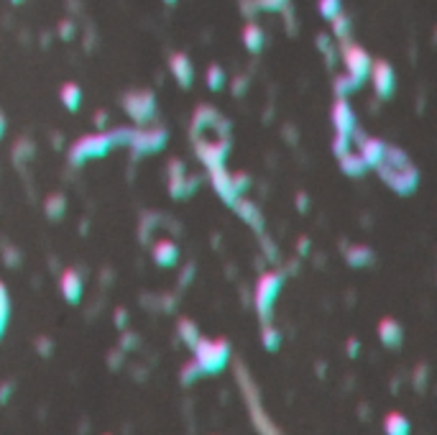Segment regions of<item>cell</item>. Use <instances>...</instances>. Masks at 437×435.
<instances>
[{"mask_svg":"<svg viewBox=\"0 0 437 435\" xmlns=\"http://www.w3.org/2000/svg\"><path fill=\"white\" fill-rule=\"evenodd\" d=\"M231 359L228 341H207L200 338L195 343V363L200 374H217L225 369V363Z\"/></svg>","mask_w":437,"mask_h":435,"instance_id":"1","label":"cell"},{"mask_svg":"<svg viewBox=\"0 0 437 435\" xmlns=\"http://www.w3.org/2000/svg\"><path fill=\"white\" fill-rule=\"evenodd\" d=\"M343 62L348 70V82L350 87L363 85L371 72V56L366 54V49H361L358 44H345L343 46Z\"/></svg>","mask_w":437,"mask_h":435,"instance_id":"2","label":"cell"},{"mask_svg":"<svg viewBox=\"0 0 437 435\" xmlns=\"http://www.w3.org/2000/svg\"><path fill=\"white\" fill-rule=\"evenodd\" d=\"M238 379H241L243 384V392H246V402H248L251 407V420H253V425H256V430H259L261 435H281L277 430V425L271 423L266 417V412L261 410V402H259V394H256V387L248 381V376H246V372H238Z\"/></svg>","mask_w":437,"mask_h":435,"instance_id":"3","label":"cell"},{"mask_svg":"<svg viewBox=\"0 0 437 435\" xmlns=\"http://www.w3.org/2000/svg\"><path fill=\"white\" fill-rule=\"evenodd\" d=\"M279 290H281V277L279 274H264L259 279V284H256V310H259L264 323L271 317V308L277 302Z\"/></svg>","mask_w":437,"mask_h":435,"instance_id":"4","label":"cell"},{"mask_svg":"<svg viewBox=\"0 0 437 435\" xmlns=\"http://www.w3.org/2000/svg\"><path fill=\"white\" fill-rule=\"evenodd\" d=\"M368 77L374 80V90L379 98H392L394 87H396V74H394L389 62H371V72Z\"/></svg>","mask_w":437,"mask_h":435,"instance_id":"5","label":"cell"},{"mask_svg":"<svg viewBox=\"0 0 437 435\" xmlns=\"http://www.w3.org/2000/svg\"><path fill=\"white\" fill-rule=\"evenodd\" d=\"M332 123L338 128V136H348L350 138V131L356 126V118H353V110L345 100H338L335 103V108H332Z\"/></svg>","mask_w":437,"mask_h":435,"instance_id":"6","label":"cell"},{"mask_svg":"<svg viewBox=\"0 0 437 435\" xmlns=\"http://www.w3.org/2000/svg\"><path fill=\"white\" fill-rule=\"evenodd\" d=\"M169 70L171 74H174V80L182 85V87H187V85H192V80H195V67H192V62L187 59V54H174L169 59Z\"/></svg>","mask_w":437,"mask_h":435,"instance_id":"7","label":"cell"},{"mask_svg":"<svg viewBox=\"0 0 437 435\" xmlns=\"http://www.w3.org/2000/svg\"><path fill=\"white\" fill-rule=\"evenodd\" d=\"M128 113H134L138 120L149 118L153 113V95H149V92H134L128 98Z\"/></svg>","mask_w":437,"mask_h":435,"instance_id":"8","label":"cell"},{"mask_svg":"<svg viewBox=\"0 0 437 435\" xmlns=\"http://www.w3.org/2000/svg\"><path fill=\"white\" fill-rule=\"evenodd\" d=\"M379 338L384 341V346L389 348H399L402 346V326L392 320V317H384L381 323H379Z\"/></svg>","mask_w":437,"mask_h":435,"instance_id":"9","label":"cell"},{"mask_svg":"<svg viewBox=\"0 0 437 435\" xmlns=\"http://www.w3.org/2000/svg\"><path fill=\"white\" fill-rule=\"evenodd\" d=\"M62 295H64V299L67 302H80V297H82V277L77 272H64V277H62Z\"/></svg>","mask_w":437,"mask_h":435,"instance_id":"10","label":"cell"},{"mask_svg":"<svg viewBox=\"0 0 437 435\" xmlns=\"http://www.w3.org/2000/svg\"><path fill=\"white\" fill-rule=\"evenodd\" d=\"M243 44H246V49H248V52L259 54L261 49H264V44H266V36H264L261 26H256V23H248V26H246V31H243Z\"/></svg>","mask_w":437,"mask_h":435,"instance_id":"11","label":"cell"},{"mask_svg":"<svg viewBox=\"0 0 437 435\" xmlns=\"http://www.w3.org/2000/svg\"><path fill=\"white\" fill-rule=\"evenodd\" d=\"M384 430L386 435H409V420L402 415V412H389L384 420Z\"/></svg>","mask_w":437,"mask_h":435,"instance_id":"12","label":"cell"},{"mask_svg":"<svg viewBox=\"0 0 437 435\" xmlns=\"http://www.w3.org/2000/svg\"><path fill=\"white\" fill-rule=\"evenodd\" d=\"M153 259H156V264H161V266H171V264L177 262V246L171 244V241H161V244H156V248H153Z\"/></svg>","mask_w":437,"mask_h":435,"instance_id":"13","label":"cell"},{"mask_svg":"<svg viewBox=\"0 0 437 435\" xmlns=\"http://www.w3.org/2000/svg\"><path fill=\"white\" fill-rule=\"evenodd\" d=\"M62 103L67 105L70 110H77L82 103V90L74 85V82H70V85H64L62 87Z\"/></svg>","mask_w":437,"mask_h":435,"instance_id":"14","label":"cell"},{"mask_svg":"<svg viewBox=\"0 0 437 435\" xmlns=\"http://www.w3.org/2000/svg\"><path fill=\"white\" fill-rule=\"evenodd\" d=\"M179 336H182V341L189 346V348H195V343L200 341V333H197V326L192 323V320H182L179 323Z\"/></svg>","mask_w":437,"mask_h":435,"instance_id":"15","label":"cell"},{"mask_svg":"<svg viewBox=\"0 0 437 435\" xmlns=\"http://www.w3.org/2000/svg\"><path fill=\"white\" fill-rule=\"evenodd\" d=\"M207 85H210V90H223L225 85V72L217 67V64H213V67H207Z\"/></svg>","mask_w":437,"mask_h":435,"instance_id":"16","label":"cell"},{"mask_svg":"<svg viewBox=\"0 0 437 435\" xmlns=\"http://www.w3.org/2000/svg\"><path fill=\"white\" fill-rule=\"evenodd\" d=\"M332 34H335L338 39H343V41L350 36V21L345 19L343 13H338V16L332 19Z\"/></svg>","mask_w":437,"mask_h":435,"instance_id":"17","label":"cell"},{"mask_svg":"<svg viewBox=\"0 0 437 435\" xmlns=\"http://www.w3.org/2000/svg\"><path fill=\"white\" fill-rule=\"evenodd\" d=\"M320 13H322V19L332 21L338 13H343V10H340V0H320Z\"/></svg>","mask_w":437,"mask_h":435,"instance_id":"18","label":"cell"},{"mask_svg":"<svg viewBox=\"0 0 437 435\" xmlns=\"http://www.w3.org/2000/svg\"><path fill=\"white\" fill-rule=\"evenodd\" d=\"M279 341H281V336H279L277 328H271V326L264 328V346H266L268 351H277V348H279Z\"/></svg>","mask_w":437,"mask_h":435,"instance_id":"19","label":"cell"},{"mask_svg":"<svg viewBox=\"0 0 437 435\" xmlns=\"http://www.w3.org/2000/svg\"><path fill=\"white\" fill-rule=\"evenodd\" d=\"M261 3V8H266V10H274V8H284L286 6V0H259Z\"/></svg>","mask_w":437,"mask_h":435,"instance_id":"20","label":"cell"},{"mask_svg":"<svg viewBox=\"0 0 437 435\" xmlns=\"http://www.w3.org/2000/svg\"><path fill=\"white\" fill-rule=\"evenodd\" d=\"M348 354H350V356H356V354H358V341H350V343H348Z\"/></svg>","mask_w":437,"mask_h":435,"instance_id":"21","label":"cell"},{"mask_svg":"<svg viewBox=\"0 0 437 435\" xmlns=\"http://www.w3.org/2000/svg\"><path fill=\"white\" fill-rule=\"evenodd\" d=\"M6 323H8V315H3V312H0V336H3V328H6Z\"/></svg>","mask_w":437,"mask_h":435,"instance_id":"22","label":"cell"},{"mask_svg":"<svg viewBox=\"0 0 437 435\" xmlns=\"http://www.w3.org/2000/svg\"><path fill=\"white\" fill-rule=\"evenodd\" d=\"M164 3H167V6H174V3H177V0H164Z\"/></svg>","mask_w":437,"mask_h":435,"instance_id":"23","label":"cell"},{"mask_svg":"<svg viewBox=\"0 0 437 435\" xmlns=\"http://www.w3.org/2000/svg\"><path fill=\"white\" fill-rule=\"evenodd\" d=\"M0 136H3V118H0Z\"/></svg>","mask_w":437,"mask_h":435,"instance_id":"24","label":"cell"},{"mask_svg":"<svg viewBox=\"0 0 437 435\" xmlns=\"http://www.w3.org/2000/svg\"><path fill=\"white\" fill-rule=\"evenodd\" d=\"M13 3H21V0H13Z\"/></svg>","mask_w":437,"mask_h":435,"instance_id":"25","label":"cell"}]
</instances>
